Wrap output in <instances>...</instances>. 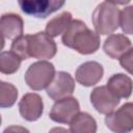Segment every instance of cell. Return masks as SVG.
<instances>
[{
    "mask_svg": "<svg viewBox=\"0 0 133 133\" xmlns=\"http://www.w3.org/2000/svg\"><path fill=\"white\" fill-rule=\"evenodd\" d=\"M80 105L76 98L66 97L55 102L49 113L50 118L55 123L70 124L72 119L79 113Z\"/></svg>",
    "mask_w": 133,
    "mask_h": 133,
    "instance_id": "7",
    "label": "cell"
},
{
    "mask_svg": "<svg viewBox=\"0 0 133 133\" xmlns=\"http://www.w3.org/2000/svg\"><path fill=\"white\" fill-rule=\"evenodd\" d=\"M18 3L26 15L37 19H45L61 8L65 0H18Z\"/></svg>",
    "mask_w": 133,
    "mask_h": 133,
    "instance_id": "6",
    "label": "cell"
},
{
    "mask_svg": "<svg viewBox=\"0 0 133 133\" xmlns=\"http://www.w3.org/2000/svg\"><path fill=\"white\" fill-rule=\"evenodd\" d=\"M18 98V89L11 83L0 82V106L2 108L11 107Z\"/></svg>",
    "mask_w": 133,
    "mask_h": 133,
    "instance_id": "18",
    "label": "cell"
},
{
    "mask_svg": "<svg viewBox=\"0 0 133 133\" xmlns=\"http://www.w3.org/2000/svg\"><path fill=\"white\" fill-rule=\"evenodd\" d=\"M55 76L54 65L45 60L36 61L29 65L25 73V82L33 90L47 88Z\"/></svg>",
    "mask_w": 133,
    "mask_h": 133,
    "instance_id": "3",
    "label": "cell"
},
{
    "mask_svg": "<svg viewBox=\"0 0 133 133\" xmlns=\"http://www.w3.org/2000/svg\"><path fill=\"white\" fill-rule=\"evenodd\" d=\"M10 50L16 53L19 57H21L22 60L28 59L30 57L29 51H28V34L26 35H20L16 37L10 46Z\"/></svg>",
    "mask_w": 133,
    "mask_h": 133,
    "instance_id": "19",
    "label": "cell"
},
{
    "mask_svg": "<svg viewBox=\"0 0 133 133\" xmlns=\"http://www.w3.org/2000/svg\"><path fill=\"white\" fill-rule=\"evenodd\" d=\"M121 10L112 3L102 2L92 12L91 21L98 34L106 35L114 32L119 26Z\"/></svg>",
    "mask_w": 133,
    "mask_h": 133,
    "instance_id": "2",
    "label": "cell"
},
{
    "mask_svg": "<svg viewBox=\"0 0 133 133\" xmlns=\"http://www.w3.org/2000/svg\"><path fill=\"white\" fill-rule=\"evenodd\" d=\"M75 91V80L66 72H58L47 87V95L54 101L70 97Z\"/></svg>",
    "mask_w": 133,
    "mask_h": 133,
    "instance_id": "8",
    "label": "cell"
},
{
    "mask_svg": "<svg viewBox=\"0 0 133 133\" xmlns=\"http://www.w3.org/2000/svg\"><path fill=\"white\" fill-rule=\"evenodd\" d=\"M19 111L21 116L28 122L38 119L44 111V102L42 97L34 92L25 94L19 102Z\"/></svg>",
    "mask_w": 133,
    "mask_h": 133,
    "instance_id": "10",
    "label": "cell"
},
{
    "mask_svg": "<svg viewBox=\"0 0 133 133\" xmlns=\"http://www.w3.org/2000/svg\"><path fill=\"white\" fill-rule=\"evenodd\" d=\"M28 51L30 57L50 59L55 56L57 46L52 36L41 31L35 34H28Z\"/></svg>",
    "mask_w": 133,
    "mask_h": 133,
    "instance_id": "4",
    "label": "cell"
},
{
    "mask_svg": "<svg viewBox=\"0 0 133 133\" xmlns=\"http://www.w3.org/2000/svg\"><path fill=\"white\" fill-rule=\"evenodd\" d=\"M24 29L23 19L17 14H4L0 20V31L2 35V42L4 38L15 39L16 37L22 35Z\"/></svg>",
    "mask_w": 133,
    "mask_h": 133,
    "instance_id": "12",
    "label": "cell"
},
{
    "mask_svg": "<svg viewBox=\"0 0 133 133\" xmlns=\"http://www.w3.org/2000/svg\"><path fill=\"white\" fill-rule=\"evenodd\" d=\"M106 86L114 96L119 99H128L133 91V82L131 78L122 73L112 75L108 79Z\"/></svg>",
    "mask_w": 133,
    "mask_h": 133,
    "instance_id": "14",
    "label": "cell"
},
{
    "mask_svg": "<svg viewBox=\"0 0 133 133\" xmlns=\"http://www.w3.org/2000/svg\"><path fill=\"white\" fill-rule=\"evenodd\" d=\"M103 66L97 61H86L78 66L75 77L78 83L83 86L96 85L103 77Z\"/></svg>",
    "mask_w": 133,
    "mask_h": 133,
    "instance_id": "11",
    "label": "cell"
},
{
    "mask_svg": "<svg viewBox=\"0 0 133 133\" xmlns=\"http://www.w3.org/2000/svg\"><path fill=\"white\" fill-rule=\"evenodd\" d=\"M119 26L127 34H133V5L125 7L121 11Z\"/></svg>",
    "mask_w": 133,
    "mask_h": 133,
    "instance_id": "20",
    "label": "cell"
},
{
    "mask_svg": "<svg viewBox=\"0 0 133 133\" xmlns=\"http://www.w3.org/2000/svg\"><path fill=\"white\" fill-rule=\"evenodd\" d=\"M90 102L94 108L102 113L108 114L112 112L119 104V98L114 96L107 86H98L90 94Z\"/></svg>",
    "mask_w": 133,
    "mask_h": 133,
    "instance_id": "9",
    "label": "cell"
},
{
    "mask_svg": "<svg viewBox=\"0 0 133 133\" xmlns=\"http://www.w3.org/2000/svg\"><path fill=\"white\" fill-rule=\"evenodd\" d=\"M106 127L116 133H127L133 130V102L125 103L116 111L106 114Z\"/></svg>",
    "mask_w": 133,
    "mask_h": 133,
    "instance_id": "5",
    "label": "cell"
},
{
    "mask_svg": "<svg viewBox=\"0 0 133 133\" xmlns=\"http://www.w3.org/2000/svg\"><path fill=\"white\" fill-rule=\"evenodd\" d=\"M132 47L131 41L124 34L109 35L103 45L104 52L112 59H119V57Z\"/></svg>",
    "mask_w": 133,
    "mask_h": 133,
    "instance_id": "13",
    "label": "cell"
},
{
    "mask_svg": "<svg viewBox=\"0 0 133 133\" xmlns=\"http://www.w3.org/2000/svg\"><path fill=\"white\" fill-rule=\"evenodd\" d=\"M119 64L129 74L133 75V47L119 57Z\"/></svg>",
    "mask_w": 133,
    "mask_h": 133,
    "instance_id": "21",
    "label": "cell"
},
{
    "mask_svg": "<svg viewBox=\"0 0 133 133\" xmlns=\"http://www.w3.org/2000/svg\"><path fill=\"white\" fill-rule=\"evenodd\" d=\"M70 131L73 133H95L97 122L90 114L79 112L70 123Z\"/></svg>",
    "mask_w": 133,
    "mask_h": 133,
    "instance_id": "15",
    "label": "cell"
},
{
    "mask_svg": "<svg viewBox=\"0 0 133 133\" xmlns=\"http://www.w3.org/2000/svg\"><path fill=\"white\" fill-rule=\"evenodd\" d=\"M71 22H72L71 12L63 11V12L59 14L58 16L54 17L53 19H51L47 23L45 32L48 33L52 37H56L66 30V28L69 27Z\"/></svg>",
    "mask_w": 133,
    "mask_h": 133,
    "instance_id": "16",
    "label": "cell"
},
{
    "mask_svg": "<svg viewBox=\"0 0 133 133\" xmlns=\"http://www.w3.org/2000/svg\"><path fill=\"white\" fill-rule=\"evenodd\" d=\"M21 57L12 51H3L0 54V71L3 74L10 75L16 73L21 65Z\"/></svg>",
    "mask_w": 133,
    "mask_h": 133,
    "instance_id": "17",
    "label": "cell"
},
{
    "mask_svg": "<svg viewBox=\"0 0 133 133\" xmlns=\"http://www.w3.org/2000/svg\"><path fill=\"white\" fill-rule=\"evenodd\" d=\"M109 3L112 4H118V5H124V4H128L131 0H106Z\"/></svg>",
    "mask_w": 133,
    "mask_h": 133,
    "instance_id": "22",
    "label": "cell"
},
{
    "mask_svg": "<svg viewBox=\"0 0 133 133\" xmlns=\"http://www.w3.org/2000/svg\"><path fill=\"white\" fill-rule=\"evenodd\" d=\"M61 42L64 46L83 55L92 54L100 47L99 34L90 30L81 20H72L66 30L62 33Z\"/></svg>",
    "mask_w": 133,
    "mask_h": 133,
    "instance_id": "1",
    "label": "cell"
}]
</instances>
